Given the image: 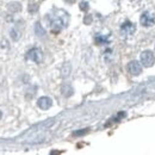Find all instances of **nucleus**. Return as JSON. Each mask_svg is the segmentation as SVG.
<instances>
[{
  "label": "nucleus",
  "instance_id": "f257e3e1",
  "mask_svg": "<svg viewBox=\"0 0 155 155\" xmlns=\"http://www.w3.org/2000/svg\"><path fill=\"white\" fill-rule=\"evenodd\" d=\"M58 15H55L50 18V26L54 31L61 30L63 26L67 25L68 23V15L63 11H58Z\"/></svg>",
  "mask_w": 155,
  "mask_h": 155
},
{
  "label": "nucleus",
  "instance_id": "f03ea898",
  "mask_svg": "<svg viewBox=\"0 0 155 155\" xmlns=\"http://www.w3.org/2000/svg\"><path fill=\"white\" fill-rule=\"evenodd\" d=\"M140 62L144 67H152L155 63V56L150 50H144L141 56H140Z\"/></svg>",
  "mask_w": 155,
  "mask_h": 155
},
{
  "label": "nucleus",
  "instance_id": "7ed1b4c3",
  "mask_svg": "<svg viewBox=\"0 0 155 155\" xmlns=\"http://www.w3.org/2000/svg\"><path fill=\"white\" fill-rule=\"evenodd\" d=\"M26 58H28V60H30V61H32L35 63H41L42 58H43V53L38 48H32V49H30L28 51Z\"/></svg>",
  "mask_w": 155,
  "mask_h": 155
},
{
  "label": "nucleus",
  "instance_id": "20e7f679",
  "mask_svg": "<svg viewBox=\"0 0 155 155\" xmlns=\"http://www.w3.org/2000/svg\"><path fill=\"white\" fill-rule=\"evenodd\" d=\"M140 21H141V25L144 26V28L153 26L155 24L154 15H152L150 12H143V15H142L141 18H140Z\"/></svg>",
  "mask_w": 155,
  "mask_h": 155
},
{
  "label": "nucleus",
  "instance_id": "39448f33",
  "mask_svg": "<svg viewBox=\"0 0 155 155\" xmlns=\"http://www.w3.org/2000/svg\"><path fill=\"white\" fill-rule=\"evenodd\" d=\"M136 28L135 25H134V23H131V21H129V20H127V21H124L123 24H122V26H120V31H122V34L124 35V36H131L134 32H135Z\"/></svg>",
  "mask_w": 155,
  "mask_h": 155
},
{
  "label": "nucleus",
  "instance_id": "423d86ee",
  "mask_svg": "<svg viewBox=\"0 0 155 155\" xmlns=\"http://www.w3.org/2000/svg\"><path fill=\"white\" fill-rule=\"evenodd\" d=\"M128 71H129V73L131 75L137 77V75H140L142 73V64L140 62H137V61H131L128 64Z\"/></svg>",
  "mask_w": 155,
  "mask_h": 155
},
{
  "label": "nucleus",
  "instance_id": "0eeeda50",
  "mask_svg": "<svg viewBox=\"0 0 155 155\" xmlns=\"http://www.w3.org/2000/svg\"><path fill=\"white\" fill-rule=\"evenodd\" d=\"M37 105H38L39 109H42V110H48V109L51 107V105H53V100H51L49 97H42L38 99Z\"/></svg>",
  "mask_w": 155,
  "mask_h": 155
},
{
  "label": "nucleus",
  "instance_id": "6e6552de",
  "mask_svg": "<svg viewBox=\"0 0 155 155\" xmlns=\"http://www.w3.org/2000/svg\"><path fill=\"white\" fill-rule=\"evenodd\" d=\"M96 42H97V44H105V43L109 42V39H107V37H103L101 35L98 34L96 36Z\"/></svg>",
  "mask_w": 155,
  "mask_h": 155
},
{
  "label": "nucleus",
  "instance_id": "1a4fd4ad",
  "mask_svg": "<svg viewBox=\"0 0 155 155\" xmlns=\"http://www.w3.org/2000/svg\"><path fill=\"white\" fill-rule=\"evenodd\" d=\"M8 8H10L11 11H13V12H17V11L20 10V5L18 2H13V4H10V5H8Z\"/></svg>",
  "mask_w": 155,
  "mask_h": 155
},
{
  "label": "nucleus",
  "instance_id": "9d476101",
  "mask_svg": "<svg viewBox=\"0 0 155 155\" xmlns=\"http://www.w3.org/2000/svg\"><path fill=\"white\" fill-rule=\"evenodd\" d=\"M11 37L13 41H18L20 38V34L19 31H17L16 29H13V30H11Z\"/></svg>",
  "mask_w": 155,
  "mask_h": 155
},
{
  "label": "nucleus",
  "instance_id": "9b49d317",
  "mask_svg": "<svg viewBox=\"0 0 155 155\" xmlns=\"http://www.w3.org/2000/svg\"><path fill=\"white\" fill-rule=\"evenodd\" d=\"M35 31H36V35H38V36H43L44 35V30L41 28V24L39 23H37L35 25Z\"/></svg>",
  "mask_w": 155,
  "mask_h": 155
},
{
  "label": "nucleus",
  "instance_id": "f8f14e48",
  "mask_svg": "<svg viewBox=\"0 0 155 155\" xmlns=\"http://www.w3.org/2000/svg\"><path fill=\"white\" fill-rule=\"evenodd\" d=\"M69 72H71V66L69 64H64V67L62 69V75L63 77H67L69 74Z\"/></svg>",
  "mask_w": 155,
  "mask_h": 155
},
{
  "label": "nucleus",
  "instance_id": "ddd939ff",
  "mask_svg": "<svg viewBox=\"0 0 155 155\" xmlns=\"http://www.w3.org/2000/svg\"><path fill=\"white\" fill-rule=\"evenodd\" d=\"M80 10H82V11H87V10H88V2H87V1H82V2H80Z\"/></svg>",
  "mask_w": 155,
  "mask_h": 155
},
{
  "label": "nucleus",
  "instance_id": "4468645a",
  "mask_svg": "<svg viewBox=\"0 0 155 155\" xmlns=\"http://www.w3.org/2000/svg\"><path fill=\"white\" fill-rule=\"evenodd\" d=\"M87 130H88V129H85L84 131H77V133H74V135H75V136H78V135H84V134H86V133H87Z\"/></svg>",
  "mask_w": 155,
  "mask_h": 155
},
{
  "label": "nucleus",
  "instance_id": "2eb2a0df",
  "mask_svg": "<svg viewBox=\"0 0 155 155\" xmlns=\"http://www.w3.org/2000/svg\"><path fill=\"white\" fill-rule=\"evenodd\" d=\"M1 116H2V114H1V111H0V118H1Z\"/></svg>",
  "mask_w": 155,
  "mask_h": 155
}]
</instances>
